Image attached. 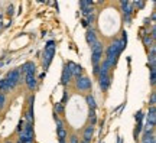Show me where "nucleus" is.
I'll use <instances>...</instances> for the list:
<instances>
[{
	"mask_svg": "<svg viewBox=\"0 0 156 143\" xmlns=\"http://www.w3.org/2000/svg\"><path fill=\"white\" fill-rule=\"evenodd\" d=\"M20 72L22 74H25V84H26V87H28L29 91H35V88H36V84H38V81H36V65H35L34 62H25L20 68Z\"/></svg>",
	"mask_w": 156,
	"mask_h": 143,
	"instance_id": "obj_1",
	"label": "nucleus"
},
{
	"mask_svg": "<svg viewBox=\"0 0 156 143\" xmlns=\"http://www.w3.org/2000/svg\"><path fill=\"white\" fill-rule=\"evenodd\" d=\"M19 142L22 143H34L35 142V133H34V123H26L20 132L17 133Z\"/></svg>",
	"mask_w": 156,
	"mask_h": 143,
	"instance_id": "obj_2",
	"label": "nucleus"
},
{
	"mask_svg": "<svg viewBox=\"0 0 156 143\" xmlns=\"http://www.w3.org/2000/svg\"><path fill=\"white\" fill-rule=\"evenodd\" d=\"M103 52H104V48H103V44L100 41H97L94 45H91V64H93V66L100 65V62L103 61Z\"/></svg>",
	"mask_w": 156,
	"mask_h": 143,
	"instance_id": "obj_3",
	"label": "nucleus"
},
{
	"mask_svg": "<svg viewBox=\"0 0 156 143\" xmlns=\"http://www.w3.org/2000/svg\"><path fill=\"white\" fill-rule=\"evenodd\" d=\"M75 78V88H77L78 91H81V93H88L91 91V88H93V81L90 80L87 75H78V77H74Z\"/></svg>",
	"mask_w": 156,
	"mask_h": 143,
	"instance_id": "obj_4",
	"label": "nucleus"
},
{
	"mask_svg": "<svg viewBox=\"0 0 156 143\" xmlns=\"http://www.w3.org/2000/svg\"><path fill=\"white\" fill-rule=\"evenodd\" d=\"M55 42L54 41H49L48 44L45 45L44 49V70H48L51 65V62L54 59V55H55Z\"/></svg>",
	"mask_w": 156,
	"mask_h": 143,
	"instance_id": "obj_5",
	"label": "nucleus"
},
{
	"mask_svg": "<svg viewBox=\"0 0 156 143\" xmlns=\"http://www.w3.org/2000/svg\"><path fill=\"white\" fill-rule=\"evenodd\" d=\"M6 80H7V83H9V85H10V90L13 91L15 88L20 84V81H22V72H20V70L19 68H16V70H12V71L7 72V75H6Z\"/></svg>",
	"mask_w": 156,
	"mask_h": 143,
	"instance_id": "obj_6",
	"label": "nucleus"
},
{
	"mask_svg": "<svg viewBox=\"0 0 156 143\" xmlns=\"http://www.w3.org/2000/svg\"><path fill=\"white\" fill-rule=\"evenodd\" d=\"M97 77H98V85L101 91H108V88L112 85V72H106V74L100 72Z\"/></svg>",
	"mask_w": 156,
	"mask_h": 143,
	"instance_id": "obj_7",
	"label": "nucleus"
},
{
	"mask_svg": "<svg viewBox=\"0 0 156 143\" xmlns=\"http://www.w3.org/2000/svg\"><path fill=\"white\" fill-rule=\"evenodd\" d=\"M122 10H123V16H124V22L126 23H130L132 20V15H133V6L127 2L122 3Z\"/></svg>",
	"mask_w": 156,
	"mask_h": 143,
	"instance_id": "obj_8",
	"label": "nucleus"
},
{
	"mask_svg": "<svg viewBox=\"0 0 156 143\" xmlns=\"http://www.w3.org/2000/svg\"><path fill=\"white\" fill-rule=\"evenodd\" d=\"M73 74H71V71H69V68H68V65L65 64L64 65V68H62V75H61V84L62 85H68V84L73 81Z\"/></svg>",
	"mask_w": 156,
	"mask_h": 143,
	"instance_id": "obj_9",
	"label": "nucleus"
},
{
	"mask_svg": "<svg viewBox=\"0 0 156 143\" xmlns=\"http://www.w3.org/2000/svg\"><path fill=\"white\" fill-rule=\"evenodd\" d=\"M68 68H69V71H71V74H73V77H78V75H81V74H84V70L83 66L80 65V64H75V62H68L67 64Z\"/></svg>",
	"mask_w": 156,
	"mask_h": 143,
	"instance_id": "obj_10",
	"label": "nucleus"
},
{
	"mask_svg": "<svg viewBox=\"0 0 156 143\" xmlns=\"http://www.w3.org/2000/svg\"><path fill=\"white\" fill-rule=\"evenodd\" d=\"M93 136H94V126H93V124L85 126V129L83 130V136H81V138H83V140L91 143V140H93Z\"/></svg>",
	"mask_w": 156,
	"mask_h": 143,
	"instance_id": "obj_11",
	"label": "nucleus"
},
{
	"mask_svg": "<svg viewBox=\"0 0 156 143\" xmlns=\"http://www.w3.org/2000/svg\"><path fill=\"white\" fill-rule=\"evenodd\" d=\"M85 41H87V44L91 46V45H94L97 41H98V38H97V33H95V30L93 28H88L87 29V32H85Z\"/></svg>",
	"mask_w": 156,
	"mask_h": 143,
	"instance_id": "obj_12",
	"label": "nucleus"
},
{
	"mask_svg": "<svg viewBox=\"0 0 156 143\" xmlns=\"http://www.w3.org/2000/svg\"><path fill=\"white\" fill-rule=\"evenodd\" d=\"M146 121L151 123L155 126L156 124V109L155 105H149V110H147V114H146Z\"/></svg>",
	"mask_w": 156,
	"mask_h": 143,
	"instance_id": "obj_13",
	"label": "nucleus"
},
{
	"mask_svg": "<svg viewBox=\"0 0 156 143\" xmlns=\"http://www.w3.org/2000/svg\"><path fill=\"white\" fill-rule=\"evenodd\" d=\"M142 143H156V139H155V133L153 132H143L142 134V139H140Z\"/></svg>",
	"mask_w": 156,
	"mask_h": 143,
	"instance_id": "obj_14",
	"label": "nucleus"
},
{
	"mask_svg": "<svg viewBox=\"0 0 156 143\" xmlns=\"http://www.w3.org/2000/svg\"><path fill=\"white\" fill-rule=\"evenodd\" d=\"M10 85H9V83H7V80L6 78H3V80H0V93H10Z\"/></svg>",
	"mask_w": 156,
	"mask_h": 143,
	"instance_id": "obj_15",
	"label": "nucleus"
},
{
	"mask_svg": "<svg viewBox=\"0 0 156 143\" xmlns=\"http://www.w3.org/2000/svg\"><path fill=\"white\" fill-rule=\"evenodd\" d=\"M88 120H90V124H93V126L97 124V113H95V109H88Z\"/></svg>",
	"mask_w": 156,
	"mask_h": 143,
	"instance_id": "obj_16",
	"label": "nucleus"
},
{
	"mask_svg": "<svg viewBox=\"0 0 156 143\" xmlns=\"http://www.w3.org/2000/svg\"><path fill=\"white\" fill-rule=\"evenodd\" d=\"M85 101H87V104H88L90 109H97V103H95V98L93 94H87V95H85Z\"/></svg>",
	"mask_w": 156,
	"mask_h": 143,
	"instance_id": "obj_17",
	"label": "nucleus"
},
{
	"mask_svg": "<svg viewBox=\"0 0 156 143\" xmlns=\"http://www.w3.org/2000/svg\"><path fill=\"white\" fill-rule=\"evenodd\" d=\"M155 83H156V65L151 66V84L152 87H155Z\"/></svg>",
	"mask_w": 156,
	"mask_h": 143,
	"instance_id": "obj_18",
	"label": "nucleus"
},
{
	"mask_svg": "<svg viewBox=\"0 0 156 143\" xmlns=\"http://www.w3.org/2000/svg\"><path fill=\"white\" fill-rule=\"evenodd\" d=\"M67 140H68V143H80V136H78L77 133H73V134H69L67 138Z\"/></svg>",
	"mask_w": 156,
	"mask_h": 143,
	"instance_id": "obj_19",
	"label": "nucleus"
},
{
	"mask_svg": "<svg viewBox=\"0 0 156 143\" xmlns=\"http://www.w3.org/2000/svg\"><path fill=\"white\" fill-rule=\"evenodd\" d=\"M142 38H143V44H145L146 46H147V48L153 45V41H152V36H149V33H146V35H143Z\"/></svg>",
	"mask_w": 156,
	"mask_h": 143,
	"instance_id": "obj_20",
	"label": "nucleus"
},
{
	"mask_svg": "<svg viewBox=\"0 0 156 143\" xmlns=\"http://www.w3.org/2000/svg\"><path fill=\"white\" fill-rule=\"evenodd\" d=\"M55 113L59 116H64V103H56L55 104Z\"/></svg>",
	"mask_w": 156,
	"mask_h": 143,
	"instance_id": "obj_21",
	"label": "nucleus"
},
{
	"mask_svg": "<svg viewBox=\"0 0 156 143\" xmlns=\"http://www.w3.org/2000/svg\"><path fill=\"white\" fill-rule=\"evenodd\" d=\"M6 107V94L0 93V111Z\"/></svg>",
	"mask_w": 156,
	"mask_h": 143,
	"instance_id": "obj_22",
	"label": "nucleus"
},
{
	"mask_svg": "<svg viewBox=\"0 0 156 143\" xmlns=\"http://www.w3.org/2000/svg\"><path fill=\"white\" fill-rule=\"evenodd\" d=\"M143 6H145V0H134V2H133V9H134V7L142 9Z\"/></svg>",
	"mask_w": 156,
	"mask_h": 143,
	"instance_id": "obj_23",
	"label": "nucleus"
},
{
	"mask_svg": "<svg viewBox=\"0 0 156 143\" xmlns=\"http://www.w3.org/2000/svg\"><path fill=\"white\" fill-rule=\"evenodd\" d=\"M23 126H25V119H20V121H19V124H17V127H16V133L20 132L23 129Z\"/></svg>",
	"mask_w": 156,
	"mask_h": 143,
	"instance_id": "obj_24",
	"label": "nucleus"
},
{
	"mask_svg": "<svg viewBox=\"0 0 156 143\" xmlns=\"http://www.w3.org/2000/svg\"><path fill=\"white\" fill-rule=\"evenodd\" d=\"M156 104V93L153 91L151 95V101H149V105H155Z\"/></svg>",
	"mask_w": 156,
	"mask_h": 143,
	"instance_id": "obj_25",
	"label": "nucleus"
},
{
	"mask_svg": "<svg viewBox=\"0 0 156 143\" xmlns=\"http://www.w3.org/2000/svg\"><path fill=\"white\" fill-rule=\"evenodd\" d=\"M143 111H137V113H136V120L137 121H142V119H143Z\"/></svg>",
	"mask_w": 156,
	"mask_h": 143,
	"instance_id": "obj_26",
	"label": "nucleus"
},
{
	"mask_svg": "<svg viewBox=\"0 0 156 143\" xmlns=\"http://www.w3.org/2000/svg\"><path fill=\"white\" fill-rule=\"evenodd\" d=\"M7 15H9V16L13 15V6H9V7H7Z\"/></svg>",
	"mask_w": 156,
	"mask_h": 143,
	"instance_id": "obj_27",
	"label": "nucleus"
},
{
	"mask_svg": "<svg viewBox=\"0 0 156 143\" xmlns=\"http://www.w3.org/2000/svg\"><path fill=\"white\" fill-rule=\"evenodd\" d=\"M5 143H15V142H12L10 139H7V140H5Z\"/></svg>",
	"mask_w": 156,
	"mask_h": 143,
	"instance_id": "obj_28",
	"label": "nucleus"
},
{
	"mask_svg": "<svg viewBox=\"0 0 156 143\" xmlns=\"http://www.w3.org/2000/svg\"><path fill=\"white\" fill-rule=\"evenodd\" d=\"M80 143H90V142H85V140H83V139H81V140H80Z\"/></svg>",
	"mask_w": 156,
	"mask_h": 143,
	"instance_id": "obj_29",
	"label": "nucleus"
},
{
	"mask_svg": "<svg viewBox=\"0 0 156 143\" xmlns=\"http://www.w3.org/2000/svg\"><path fill=\"white\" fill-rule=\"evenodd\" d=\"M2 26H3V23H2V22H0V29H2Z\"/></svg>",
	"mask_w": 156,
	"mask_h": 143,
	"instance_id": "obj_30",
	"label": "nucleus"
},
{
	"mask_svg": "<svg viewBox=\"0 0 156 143\" xmlns=\"http://www.w3.org/2000/svg\"><path fill=\"white\" fill-rule=\"evenodd\" d=\"M15 143H22V142H19V140H17V142H15Z\"/></svg>",
	"mask_w": 156,
	"mask_h": 143,
	"instance_id": "obj_31",
	"label": "nucleus"
},
{
	"mask_svg": "<svg viewBox=\"0 0 156 143\" xmlns=\"http://www.w3.org/2000/svg\"><path fill=\"white\" fill-rule=\"evenodd\" d=\"M152 2H155V0H152Z\"/></svg>",
	"mask_w": 156,
	"mask_h": 143,
	"instance_id": "obj_32",
	"label": "nucleus"
}]
</instances>
